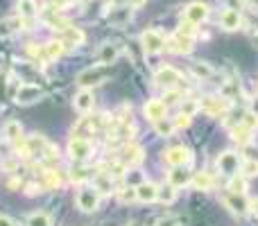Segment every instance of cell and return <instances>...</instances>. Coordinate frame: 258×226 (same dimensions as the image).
<instances>
[{
	"label": "cell",
	"mask_w": 258,
	"mask_h": 226,
	"mask_svg": "<svg viewBox=\"0 0 258 226\" xmlns=\"http://www.w3.org/2000/svg\"><path fill=\"white\" fill-rule=\"evenodd\" d=\"M109 75H111V68L109 66H104V63H93V66H89L86 70H82L80 75H77V84H80L82 89H91V86L104 84Z\"/></svg>",
	"instance_id": "6da1fadb"
},
{
	"label": "cell",
	"mask_w": 258,
	"mask_h": 226,
	"mask_svg": "<svg viewBox=\"0 0 258 226\" xmlns=\"http://www.w3.org/2000/svg\"><path fill=\"white\" fill-rule=\"evenodd\" d=\"M154 82H156L159 86H163L165 91H174V89H181V84H183V75L177 70V68H172V66H163V68H159V70H156Z\"/></svg>",
	"instance_id": "7a4b0ae2"
},
{
	"label": "cell",
	"mask_w": 258,
	"mask_h": 226,
	"mask_svg": "<svg viewBox=\"0 0 258 226\" xmlns=\"http://www.w3.org/2000/svg\"><path fill=\"white\" fill-rule=\"evenodd\" d=\"M165 48L174 54H190L195 48V36L183 34L181 30H177L168 41H165Z\"/></svg>",
	"instance_id": "3957f363"
},
{
	"label": "cell",
	"mask_w": 258,
	"mask_h": 226,
	"mask_svg": "<svg viewBox=\"0 0 258 226\" xmlns=\"http://www.w3.org/2000/svg\"><path fill=\"white\" fill-rule=\"evenodd\" d=\"M202 111L206 115H211V118H222V115H227L231 111V102H229V98H204L200 102Z\"/></svg>",
	"instance_id": "277c9868"
},
{
	"label": "cell",
	"mask_w": 258,
	"mask_h": 226,
	"mask_svg": "<svg viewBox=\"0 0 258 226\" xmlns=\"http://www.w3.org/2000/svg\"><path fill=\"white\" fill-rule=\"evenodd\" d=\"M68 154L75 163H82V161L91 159L93 156V142L89 138H71L68 142Z\"/></svg>",
	"instance_id": "5b68a950"
},
{
	"label": "cell",
	"mask_w": 258,
	"mask_h": 226,
	"mask_svg": "<svg viewBox=\"0 0 258 226\" xmlns=\"http://www.w3.org/2000/svg\"><path fill=\"white\" fill-rule=\"evenodd\" d=\"M104 127V115H93V118H82L73 129V138H89L98 129Z\"/></svg>",
	"instance_id": "8992f818"
},
{
	"label": "cell",
	"mask_w": 258,
	"mask_h": 226,
	"mask_svg": "<svg viewBox=\"0 0 258 226\" xmlns=\"http://www.w3.org/2000/svg\"><path fill=\"white\" fill-rule=\"evenodd\" d=\"M141 43L147 54H159L161 50H165V36L159 30H145L141 34Z\"/></svg>",
	"instance_id": "52a82bcc"
},
{
	"label": "cell",
	"mask_w": 258,
	"mask_h": 226,
	"mask_svg": "<svg viewBox=\"0 0 258 226\" xmlns=\"http://www.w3.org/2000/svg\"><path fill=\"white\" fill-rule=\"evenodd\" d=\"M100 206V192L95 190L93 186L91 188H82L80 192H77V208L84 210V213H93V210H98Z\"/></svg>",
	"instance_id": "ba28073f"
},
{
	"label": "cell",
	"mask_w": 258,
	"mask_h": 226,
	"mask_svg": "<svg viewBox=\"0 0 258 226\" xmlns=\"http://www.w3.org/2000/svg\"><path fill=\"white\" fill-rule=\"evenodd\" d=\"M41 98H43V91H41L39 86H34V84H21V86H18V91H16V95H14V102L27 107V104L39 102Z\"/></svg>",
	"instance_id": "9c48e42d"
},
{
	"label": "cell",
	"mask_w": 258,
	"mask_h": 226,
	"mask_svg": "<svg viewBox=\"0 0 258 226\" xmlns=\"http://www.w3.org/2000/svg\"><path fill=\"white\" fill-rule=\"evenodd\" d=\"M163 161L168 165H172V168H186L192 161V154L186 147H170L168 152H163Z\"/></svg>",
	"instance_id": "30bf717a"
},
{
	"label": "cell",
	"mask_w": 258,
	"mask_h": 226,
	"mask_svg": "<svg viewBox=\"0 0 258 226\" xmlns=\"http://www.w3.org/2000/svg\"><path fill=\"white\" fill-rule=\"evenodd\" d=\"M240 154H236V152H222V154L218 156V170L222 174H227V177H233V174H238V170H240Z\"/></svg>",
	"instance_id": "8fae6325"
},
{
	"label": "cell",
	"mask_w": 258,
	"mask_h": 226,
	"mask_svg": "<svg viewBox=\"0 0 258 226\" xmlns=\"http://www.w3.org/2000/svg\"><path fill=\"white\" fill-rule=\"evenodd\" d=\"M209 18V7L202 3H192L183 9V23H190V25H202V23Z\"/></svg>",
	"instance_id": "7c38bea8"
},
{
	"label": "cell",
	"mask_w": 258,
	"mask_h": 226,
	"mask_svg": "<svg viewBox=\"0 0 258 226\" xmlns=\"http://www.w3.org/2000/svg\"><path fill=\"white\" fill-rule=\"evenodd\" d=\"M224 206L231 210L233 215L242 217V215L249 213V201H247L245 195H236V192H227L224 195Z\"/></svg>",
	"instance_id": "4fadbf2b"
},
{
	"label": "cell",
	"mask_w": 258,
	"mask_h": 226,
	"mask_svg": "<svg viewBox=\"0 0 258 226\" xmlns=\"http://www.w3.org/2000/svg\"><path fill=\"white\" fill-rule=\"evenodd\" d=\"M84 39H86L84 32H82L80 27H75V25H68L66 30L59 32V41H61L63 48H77V45L84 43Z\"/></svg>",
	"instance_id": "5bb4252c"
},
{
	"label": "cell",
	"mask_w": 258,
	"mask_h": 226,
	"mask_svg": "<svg viewBox=\"0 0 258 226\" xmlns=\"http://www.w3.org/2000/svg\"><path fill=\"white\" fill-rule=\"evenodd\" d=\"M220 25H222V30H227V32L240 30V25H242L240 12H236V9H224V12L220 14Z\"/></svg>",
	"instance_id": "9a60e30c"
},
{
	"label": "cell",
	"mask_w": 258,
	"mask_h": 226,
	"mask_svg": "<svg viewBox=\"0 0 258 226\" xmlns=\"http://www.w3.org/2000/svg\"><path fill=\"white\" fill-rule=\"evenodd\" d=\"M156 195H159V186L150 181H143L136 186V199L143 201V204H152L156 201Z\"/></svg>",
	"instance_id": "2e32d148"
},
{
	"label": "cell",
	"mask_w": 258,
	"mask_h": 226,
	"mask_svg": "<svg viewBox=\"0 0 258 226\" xmlns=\"http://www.w3.org/2000/svg\"><path fill=\"white\" fill-rule=\"evenodd\" d=\"M73 104H75V109H77L80 113H89L91 109H93V104H95V95H93V91H91V89H82L80 93L75 95Z\"/></svg>",
	"instance_id": "e0dca14e"
},
{
	"label": "cell",
	"mask_w": 258,
	"mask_h": 226,
	"mask_svg": "<svg viewBox=\"0 0 258 226\" xmlns=\"http://www.w3.org/2000/svg\"><path fill=\"white\" fill-rule=\"evenodd\" d=\"M145 118L147 120H152V122H156V120H161V118H165V113H168V107H165V102L163 100H147V104H145Z\"/></svg>",
	"instance_id": "ac0fdd59"
},
{
	"label": "cell",
	"mask_w": 258,
	"mask_h": 226,
	"mask_svg": "<svg viewBox=\"0 0 258 226\" xmlns=\"http://www.w3.org/2000/svg\"><path fill=\"white\" fill-rule=\"evenodd\" d=\"M129 18H132V7H127V5H116V7H111V12L107 14V21L118 27L129 23Z\"/></svg>",
	"instance_id": "d6986e66"
},
{
	"label": "cell",
	"mask_w": 258,
	"mask_h": 226,
	"mask_svg": "<svg viewBox=\"0 0 258 226\" xmlns=\"http://www.w3.org/2000/svg\"><path fill=\"white\" fill-rule=\"evenodd\" d=\"M118 54H120V48H118L116 43H102L98 50V63H104V66H109V63H113L118 59Z\"/></svg>",
	"instance_id": "ffe728a7"
},
{
	"label": "cell",
	"mask_w": 258,
	"mask_h": 226,
	"mask_svg": "<svg viewBox=\"0 0 258 226\" xmlns=\"http://www.w3.org/2000/svg\"><path fill=\"white\" fill-rule=\"evenodd\" d=\"M190 183H192V188H195V190L209 192V190H213L215 179H213V174H211V172H204V170H202V172H195V174H192Z\"/></svg>",
	"instance_id": "44dd1931"
},
{
	"label": "cell",
	"mask_w": 258,
	"mask_h": 226,
	"mask_svg": "<svg viewBox=\"0 0 258 226\" xmlns=\"http://www.w3.org/2000/svg\"><path fill=\"white\" fill-rule=\"evenodd\" d=\"M143 161V147L141 145H125V149H122V163L127 165V168H134V165H138Z\"/></svg>",
	"instance_id": "7402d4cb"
},
{
	"label": "cell",
	"mask_w": 258,
	"mask_h": 226,
	"mask_svg": "<svg viewBox=\"0 0 258 226\" xmlns=\"http://www.w3.org/2000/svg\"><path fill=\"white\" fill-rule=\"evenodd\" d=\"M190 179H192V174L190 172H186L183 168H172L168 172V183L172 188H183V186H188L190 183Z\"/></svg>",
	"instance_id": "603a6c76"
},
{
	"label": "cell",
	"mask_w": 258,
	"mask_h": 226,
	"mask_svg": "<svg viewBox=\"0 0 258 226\" xmlns=\"http://www.w3.org/2000/svg\"><path fill=\"white\" fill-rule=\"evenodd\" d=\"M23 27V18L21 16H9V18H3L0 21V36H12V34H16L18 30Z\"/></svg>",
	"instance_id": "cb8c5ba5"
},
{
	"label": "cell",
	"mask_w": 258,
	"mask_h": 226,
	"mask_svg": "<svg viewBox=\"0 0 258 226\" xmlns=\"http://www.w3.org/2000/svg\"><path fill=\"white\" fill-rule=\"evenodd\" d=\"M93 188L100 192V195H111L113 190V179L109 177L107 172H98L93 177Z\"/></svg>",
	"instance_id": "d4e9b609"
},
{
	"label": "cell",
	"mask_w": 258,
	"mask_h": 226,
	"mask_svg": "<svg viewBox=\"0 0 258 226\" xmlns=\"http://www.w3.org/2000/svg\"><path fill=\"white\" fill-rule=\"evenodd\" d=\"M63 50H66V48L61 45V41H50V43H45V45H43V63L59 59Z\"/></svg>",
	"instance_id": "484cf974"
},
{
	"label": "cell",
	"mask_w": 258,
	"mask_h": 226,
	"mask_svg": "<svg viewBox=\"0 0 258 226\" xmlns=\"http://www.w3.org/2000/svg\"><path fill=\"white\" fill-rule=\"evenodd\" d=\"M154 131L159 133V136L163 138H170L174 131H177V127H174V120L172 118H161L154 122Z\"/></svg>",
	"instance_id": "4316f807"
},
{
	"label": "cell",
	"mask_w": 258,
	"mask_h": 226,
	"mask_svg": "<svg viewBox=\"0 0 258 226\" xmlns=\"http://www.w3.org/2000/svg\"><path fill=\"white\" fill-rule=\"evenodd\" d=\"M231 136H233V140H236L238 145H247V142H251V129H247L245 124L238 122L236 127L231 129Z\"/></svg>",
	"instance_id": "83f0119b"
},
{
	"label": "cell",
	"mask_w": 258,
	"mask_h": 226,
	"mask_svg": "<svg viewBox=\"0 0 258 226\" xmlns=\"http://www.w3.org/2000/svg\"><path fill=\"white\" fill-rule=\"evenodd\" d=\"M39 7H36L34 0H18V16L25 21V18H34Z\"/></svg>",
	"instance_id": "f1b7e54d"
},
{
	"label": "cell",
	"mask_w": 258,
	"mask_h": 226,
	"mask_svg": "<svg viewBox=\"0 0 258 226\" xmlns=\"http://www.w3.org/2000/svg\"><path fill=\"white\" fill-rule=\"evenodd\" d=\"M21 136H23L21 122H16V120H9V122L5 124V138H7V140H12V142H16V140H21Z\"/></svg>",
	"instance_id": "f546056e"
},
{
	"label": "cell",
	"mask_w": 258,
	"mask_h": 226,
	"mask_svg": "<svg viewBox=\"0 0 258 226\" xmlns=\"http://www.w3.org/2000/svg\"><path fill=\"white\" fill-rule=\"evenodd\" d=\"M192 72H195V77H197V80H202V82L211 80V77L215 75V70L206 61H195V63H192Z\"/></svg>",
	"instance_id": "4dcf8cb0"
},
{
	"label": "cell",
	"mask_w": 258,
	"mask_h": 226,
	"mask_svg": "<svg viewBox=\"0 0 258 226\" xmlns=\"http://www.w3.org/2000/svg\"><path fill=\"white\" fill-rule=\"evenodd\" d=\"M245 190H247V177H242V174H233L231 181H229V192L245 195Z\"/></svg>",
	"instance_id": "1f68e13d"
},
{
	"label": "cell",
	"mask_w": 258,
	"mask_h": 226,
	"mask_svg": "<svg viewBox=\"0 0 258 226\" xmlns=\"http://www.w3.org/2000/svg\"><path fill=\"white\" fill-rule=\"evenodd\" d=\"M156 199H159L161 204H172V201L177 199V188H172L170 183H168V186H163V188H159Z\"/></svg>",
	"instance_id": "d6a6232c"
},
{
	"label": "cell",
	"mask_w": 258,
	"mask_h": 226,
	"mask_svg": "<svg viewBox=\"0 0 258 226\" xmlns=\"http://www.w3.org/2000/svg\"><path fill=\"white\" fill-rule=\"evenodd\" d=\"M27 226H52V217L48 213H32L27 217Z\"/></svg>",
	"instance_id": "836d02e7"
},
{
	"label": "cell",
	"mask_w": 258,
	"mask_h": 226,
	"mask_svg": "<svg viewBox=\"0 0 258 226\" xmlns=\"http://www.w3.org/2000/svg\"><path fill=\"white\" fill-rule=\"evenodd\" d=\"M240 174L242 177H258V161L254 159H247V161H242L240 163Z\"/></svg>",
	"instance_id": "e575fe53"
},
{
	"label": "cell",
	"mask_w": 258,
	"mask_h": 226,
	"mask_svg": "<svg viewBox=\"0 0 258 226\" xmlns=\"http://www.w3.org/2000/svg\"><path fill=\"white\" fill-rule=\"evenodd\" d=\"M71 179H73L75 183H84V181H89V179H91V170L80 168V165H77V168H73V170H71Z\"/></svg>",
	"instance_id": "d590c367"
},
{
	"label": "cell",
	"mask_w": 258,
	"mask_h": 226,
	"mask_svg": "<svg viewBox=\"0 0 258 226\" xmlns=\"http://www.w3.org/2000/svg\"><path fill=\"white\" fill-rule=\"evenodd\" d=\"M200 102H197V100H192V98H188V100H183V102H181V113L183 115H190V118H192V115H195L197 111H200Z\"/></svg>",
	"instance_id": "8d00e7d4"
},
{
	"label": "cell",
	"mask_w": 258,
	"mask_h": 226,
	"mask_svg": "<svg viewBox=\"0 0 258 226\" xmlns=\"http://www.w3.org/2000/svg\"><path fill=\"white\" fill-rule=\"evenodd\" d=\"M61 186V174L59 170H48L45 172V188H59Z\"/></svg>",
	"instance_id": "74e56055"
},
{
	"label": "cell",
	"mask_w": 258,
	"mask_h": 226,
	"mask_svg": "<svg viewBox=\"0 0 258 226\" xmlns=\"http://www.w3.org/2000/svg\"><path fill=\"white\" fill-rule=\"evenodd\" d=\"M118 199L122 201V204H132V201H138L136 199V188H122V190H118Z\"/></svg>",
	"instance_id": "f35d334b"
},
{
	"label": "cell",
	"mask_w": 258,
	"mask_h": 226,
	"mask_svg": "<svg viewBox=\"0 0 258 226\" xmlns=\"http://www.w3.org/2000/svg\"><path fill=\"white\" fill-rule=\"evenodd\" d=\"M165 107H170V104H177V102H181L183 100V95H181V89H174V91H165Z\"/></svg>",
	"instance_id": "ab89813d"
},
{
	"label": "cell",
	"mask_w": 258,
	"mask_h": 226,
	"mask_svg": "<svg viewBox=\"0 0 258 226\" xmlns=\"http://www.w3.org/2000/svg\"><path fill=\"white\" fill-rule=\"evenodd\" d=\"M240 124H245L247 129H251V131H254V129L258 127V115H254V113H245V118L240 120Z\"/></svg>",
	"instance_id": "60d3db41"
},
{
	"label": "cell",
	"mask_w": 258,
	"mask_h": 226,
	"mask_svg": "<svg viewBox=\"0 0 258 226\" xmlns=\"http://www.w3.org/2000/svg\"><path fill=\"white\" fill-rule=\"evenodd\" d=\"M172 120H174V127L177 129H186V127H190V122H192L190 115H183V113H179L177 118H172Z\"/></svg>",
	"instance_id": "b9f144b4"
},
{
	"label": "cell",
	"mask_w": 258,
	"mask_h": 226,
	"mask_svg": "<svg viewBox=\"0 0 258 226\" xmlns=\"http://www.w3.org/2000/svg\"><path fill=\"white\" fill-rule=\"evenodd\" d=\"M156 226H179V217H165V219H161Z\"/></svg>",
	"instance_id": "7bdbcfd3"
},
{
	"label": "cell",
	"mask_w": 258,
	"mask_h": 226,
	"mask_svg": "<svg viewBox=\"0 0 258 226\" xmlns=\"http://www.w3.org/2000/svg\"><path fill=\"white\" fill-rule=\"evenodd\" d=\"M0 226H16V224H14L12 217H7V215H0Z\"/></svg>",
	"instance_id": "ee69618b"
},
{
	"label": "cell",
	"mask_w": 258,
	"mask_h": 226,
	"mask_svg": "<svg viewBox=\"0 0 258 226\" xmlns=\"http://www.w3.org/2000/svg\"><path fill=\"white\" fill-rule=\"evenodd\" d=\"M249 213H254L256 217H258V199H251L249 201Z\"/></svg>",
	"instance_id": "f6af8a7d"
},
{
	"label": "cell",
	"mask_w": 258,
	"mask_h": 226,
	"mask_svg": "<svg viewBox=\"0 0 258 226\" xmlns=\"http://www.w3.org/2000/svg\"><path fill=\"white\" fill-rule=\"evenodd\" d=\"M251 113H254V115H258V98H254V100H251Z\"/></svg>",
	"instance_id": "bcb514c9"
},
{
	"label": "cell",
	"mask_w": 258,
	"mask_h": 226,
	"mask_svg": "<svg viewBox=\"0 0 258 226\" xmlns=\"http://www.w3.org/2000/svg\"><path fill=\"white\" fill-rule=\"evenodd\" d=\"M129 3H132V7H141V5L145 3V0H129Z\"/></svg>",
	"instance_id": "7dc6e473"
},
{
	"label": "cell",
	"mask_w": 258,
	"mask_h": 226,
	"mask_svg": "<svg viewBox=\"0 0 258 226\" xmlns=\"http://www.w3.org/2000/svg\"><path fill=\"white\" fill-rule=\"evenodd\" d=\"M254 45H258V34L254 36Z\"/></svg>",
	"instance_id": "c3c4849f"
},
{
	"label": "cell",
	"mask_w": 258,
	"mask_h": 226,
	"mask_svg": "<svg viewBox=\"0 0 258 226\" xmlns=\"http://www.w3.org/2000/svg\"><path fill=\"white\" fill-rule=\"evenodd\" d=\"M75 3H86V0H75Z\"/></svg>",
	"instance_id": "681fc988"
}]
</instances>
